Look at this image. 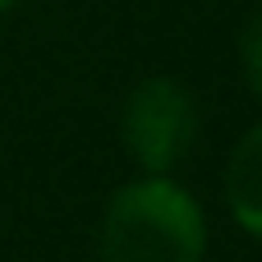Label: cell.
Returning <instances> with one entry per match:
<instances>
[{
    "label": "cell",
    "instance_id": "1",
    "mask_svg": "<svg viewBox=\"0 0 262 262\" xmlns=\"http://www.w3.org/2000/svg\"><path fill=\"white\" fill-rule=\"evenodd\" d=\"M203 249H207L203 207L166 175H147L120 189L106 207L101 221L106 262H203Z\"/></svg>",
    "mask_w": 262,
    "mask_h": 262
},
{
    "label": "cell",
    "instance_id": "2",
    "mask_svg": "<svg viewBox=\"0 0 262 262\" xmlns=\"http://www.w3.org/2000/svg\"><path fill=\"white\" fill-rule=\"evenodd\" d=\"M124 143L147 175H166L193 143V101L175 78H143L124 106Z\"/></svg>",
    "mask_w": 262,
    "mask_h": 262
},
{
    "label": "cell",
    "instance_id": "3",
    "mask_svg": "<svg viewBox=\"0 0 262 262\" xmlns=\"http://www.w3.org/2000/svg\"><path fill=\"white\" fill-rule=\"evenodd\" d=\"M226 198H230L235 221L262 239V124L244 134V143L235 147L226 166Z\"/></svg>",
    "mask_w": 262,
    "mask_h": 262
},
{
    "label": "cell",
    "instance_id": "4",
    "mask_svg": "<svg viewBox=\"0 0 262 262\" xmlns=\"http://www.w3.org/2000/svg\"><path fill=\"white\" fill-rule=\"evenodd\" d=\"M239 60H244V78H249V92L258 97L262 106V14L244 28V37H239Z\"/></svg>",
    "mask_w": 262,
    "mask_h": 262
},
{
    "label": "cell",
    "instance_id": "5",
    "mask_svg": "<svg viewBox=\"0 0 262 262\" xmlns=\"http://www.w3.org/2000/svg\"><path fill=\"white\" fill-rule=\"evenodd\" d=\"M9 5H14V0H0V9H9Z\"/></svg>",
    "mask_w": 262,
    "mask_h": 262
}]
</instances>
